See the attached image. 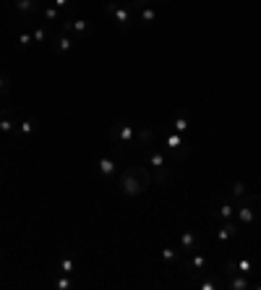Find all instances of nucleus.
<instances>
[{"label": "nucleus", "mask_w": 261, "mask_h": 290, "mask_svg": "<svg viewBox=\"0 0 261 290\" xmlns=\"http://www.w3.org/2000/svg\"><path fill=\"white\" fill-rule=\"evenodd\" d=\"M151 186V173L149 167H128L120 175V194L125 199H136Z\"/></svg>", "instance_id": "f257e3e1"}, {"label": "nucleus", "mask_w": 261, "mask_h": 290, "mask_svg": "<svg viewBox=\"0 0 261 290\" xmlns=\"http://www.w3.org/2000/svg\"><path fill=\"white\" fill-rule=\"evenodd\" d=\"M256 217H261V194H246L235 204V222L241 228H251Z\"/></svg>", "instance_id": "f03ea898"}, {"label": "nucleus", "mask_w": 261, "mask_h": 290, "mask_svg": "<svg viewBox=\"0 0 261 290\" xmlns=\"http://www.w3.org/2000/svg\"><path fill=\"white\" fill-rule=\"evenodd\" d=\"M144 162L154 170L157 175V183H167L170 178V154L162 152V149H154V147H144Z\"/></svg>", "instance_id": "7ed1b4c3"}, {"label": "nucleus", "mask_w": 261, "mask_h": 290, "mask_svg": "<svg viewBox=\"0 0 261 290\" xmlns=\"http://www.w3.org/2000/svg\"><path fill=\"white\" fill-rule=\"evenodd\" d=\"M134 139H136V128H134V123L125 120V118L113 120V126H110V141L115 144L118 152H123L128 144H134Z\"/></svg>", "instance_id": "20e7f679"}, {"label": "nucleus", "mask_w": 261, "mask_h": 290, "mask_svg": "<svg viewBox=\"0 0 261 290\" xmlns=\"http://www.w3.org/2000/svg\"><path fill=\"white\" fill-rule=\"evenodd\" d=\"M105 13L115 21V27L120 32H125L130 24H134V8L128 3H120V0H110V3L105 6Z\"/></svg>", "instance_id": "39448f33"}, {"label": "nucleus", "mask_w": 261, "mask_h": 290, "mask_svg": "<svg viewBox=\"0 0 261 290\" xmlns=\"http://www.w3.org/2000/svg\"><path fill=\"white\" fill-rule=\"evenodd\" d=\"M183 272H186L191 280H196V277L206 275V272H209V256H206V254H201V251L188 254V256L183 259Z\"/></svg>", "instance_id": "423d86ee"}, {"label": "nucleus", "mask_w": 261, "mask_h": 290, "mask_svg": "<svg viewBox=\"0 0 261 290\" xmlns=\"http://www.w3.org/2000/svg\"><path fill=\"white\" fill-rule=\"evenodd\" d=\"M162 147H165L167 154H172V157H178V160H186L188 152H191L188 149L191 147L188 144V136H183V133H178V131H170L167 136H165V144Z\"/></svg>", "instance_id": "0eeeda50"}, {"label": "nucleus", "mask_w": 261, "mask_h": 290, "mask_svg": "<svg viewBox=\"0 0 261 290\" xmlns=\"http://www.w3.org/2000/svg\"><path fill=\"white\" fill-rule=\"evenodd\" d=\"M209 214L214 217V222L235 220V202H230L227 196H214L209 204Z\"/></svg>", "instance_id": "6e6552de"}, {"label": "nucleus", "mask_w": 261, "mask_h": 290, "mask_svg": "<svg viewBox=\"0 0 261 290\" xmlns=\"http://www.w3.org/2000/svg\"><path fill=\"white\" fill-rule=\"evenodd\" d=\"M225 275L230 277V275H253L256 272V261L253 259H248V256H235V259H225Z\"/></svg>", "instance_id": "1a4fd4ad"}, {"label": "nucleus", "mask_w": 261, "mask_h": 290, "mask_svg": "<svg viewBox=\"0 0 261 290\" xmlns=\"http://www.w3.org/2000/svg\"><path fill=\"white\" fill-rule=\"evenodd\" d=\"M217 225L220 228L214 230V235H217V243H220V246H227V243L235 240L238 235H241V230H243L235 220H225V222H217Z\"/></svg>", "instance_id": "9d476101"}, {"label": "nucleus", "mask_w": 261, "mask_h": 290, "mask_svg": "<svg viewBox=\"0 0 261 290\" xmlns=\"http://www.w3.org/2000/svg\"><path fill=\"white\" fill-rule=\"evenodd\" d=\"M60 32L71 34L73 39H81V37H86L92 32V24L84 21V18H65V21H60Z\"/></svg>", "instance_id": "9b49d317"}, {"label": "nucleus", "mask_w": 261, "mask_h": 290, "mask_svg": "<svg viewBox=\"0 0 261 290\" xmlns=\"http://www.w3.org/2000/svg\"><path fill=\"white\" fill-rule=\"evenodd\" d=\"M180 254L183 256H188V254H193V251H201V235L196 233V230H183L180 233Z\"/></svg>", "instance_id": "f8f14e48"}, {"label": "nucleus", "mask_w": 261, "mask_h": 290, "mask_svg": "<svg viewBox=\"0 0 261 290\" xmlns=\"http://www.w3.org/2000/svg\"><path fill=\"white\" fill-rule=\"evenodd\" d=\"M50 47H53L58 55H68V53L76 47V39H73L71 34H65V32H58V34L53 37V42H50Z\"/></svg>", "instance_id": "ddd939ff"}, {"label": "nucleus", "mask_w": 261, "mask_h": 290, "mask_svg": "<svg viewBox=\"0 0 261 290\" xmlns=\"http://www.w3.org/2000/svg\"><path fill=\"white\" fill-rule=\"evenodd\" d=\"M170 126H172V131L183 133V136H188V133H191V128H193V123H191V118H188V113H186V110H178V113L172 115Z\"/></svg>", "instance_id": "4468645a"}, {"label": "nucleus", "mask_w": 261, "mask_h": 290, "mask_svg": "<svg viewBox=\"0 0 261 290\" xmlns=\"http://www.w3.org/2000/svg\"><path fill=\"white\" fill-rule=\"evenodd\" d=\"M13 6H16L18 13H24L27 18H32L42 8V0H13Z\"/></svg>", "instance_id": "2eb2a0df"}, {"label": "nucleus", "mask_w": 261, "mask_h": 290, "mask_svg": "<svg viewBox=\"0 0 261 290\" xmlns=\"http://www.w3.org/2000/svg\"><path fill=\"white\" fill-rule=\"evenodd\" d=\"M225 285L230 290H248V287H253V280H248V275H230V280Z\"/></svg>", "instance_id": "dca6fc26"}, {"label": "nucleus", "mask_w": 261, "mask_h": 290, "mask_svg": "<svg viewBox=\"0 0 261 290\" xmlns=\"http://www.w3.org/2000/svg\"><path fill=\"white\" fill-rule=\"evenodd\" d=\"M55 272L73 275V272H76V256H73V254H65V256H60V261H58V267H55Z\"/></svg>", "instance_id": "f3484780"}, {"label": "nucleus", "mask_w": 261, "mask_h": 290, "mask_svg": "<svg viewBox=\"0 0 261 290\" xmlns=\"http://www.w3.org/2000/svg\"><path fill=\"white\" fill-rule=\"evenodd\" d=\"M97 170H99V175L105 178H113V173H115V160H110V157H99L97 160Z\"/></svg>", "instance_id": "a211bd4d"}, {"label": "nucleus", "mask_w": 261, "mask_h": 290, "mask_svg": "<svg viewBox=\"0 0 261 290\" xmlns=\"http://www.w3.org/2000/svg\"><path fill=\"white\" fill-rule=\"evenodd\" d=\"M16 131H18V136H21V139H29L32 133L37 131V120H34V118H24V120L16 126Z\"/></svg>", "instance_id": "6ab92c4d"}, {"label": "nucleus", "mask_w": 261, "mask_h": 290, "mask_svg": "<svg viewBox=\"0 0 261 290\" xmlns=\"http://www.w3.org/2000/svg\"><path fill=\"white\" fill-rule=\"evenodd\" d=\"M246 196V183L243 181H235L232 186H230V194H227V199H230V202H241V199Z\"/></svg>", "instance_id": "aec40b11"}, {"label": "nucleus", "mask_w": 261, "mask_h": 290, "mask_svg": "<svg viewBox=\"0 0 261 290\" xmlns=\"http://www.w3.org/2000/svg\"><path fill=\"white\" fill-rule=\"evenodd\" d=\"M139 18H141V24H144V27H151V24L157 21V11L151 8V6H144V8L139 11Z\"/></svg>", "instance_id": "412c9836"}, {"label": "nucleus", "mask_w": 261, "mask_h": 290, "mask_svg": "<svg viewBox=\"0 0 261 290\" xmlns=\"http://www.w3.org/2000/svg\"><path fill=\"white\" fill-rule=\"evenodd\" d=\"M32 37H34V44H45V42H47V37H50V29H47L45 24H34Z\"/></svg>", "instance_id": "4be33fe9"}, {"label": "nucleus", "mask_w": 261, "mask_h": 290, "mask_svg": "<svg viewBox=\"0 0 261 290\" xmlns=\"http://www.w3.org/2000/svg\"><path fill=\"white\" fill-rule=\"evenodd\" d=\"M160 256H162V261H165V264H175V261H178V259L183 256V254H180V249H172V246H165Z\"/></svg>", "instance_id": "5701e85b"}, {"label": "nucleus", "mask_w": 261, "mask_h": 290, "mask_svg": "<svg viewBox=\"0 0 261 290\" xmlns=\"http://www.w3.org/2000/svg\"><path fill=\"white\" fill-rule=\"evenodd\" d=\"M53 285H55L58 290H71V287H73V280H71V275L55 272V280H53Z\"/></svg>", "instance_id": "b1692460"}, {"label": "nucleus", "mask_w": 261, "mask_h": 290, "mask_svg": "<svg viewBox=\"0 0 261 290\" xmlns=\"http://www.w3.org/2000/svg\"><path fill=\"white\" fill-rule=\"evenodd\" d=\"M42 13H45V18H47V21H58V24H60V16H63V11H60V8H55L53 3H47L45 8H42Z\"/></svg>", "instance_id": "393cba45"}, {"label": "nucleus", "mask_w": 261, "mask_h": 290, "mask_svg": "<svg viewBox=\"0 0 261 290\" xmlns=\"http://www.w3.org/2000/svg\"><path fill=\"white\" fill-rule=\"evenodd\" d=\"M13 131H16V123L11 120L8 113H3V115H0V133H6V136H8V133H13Z\"/></svg>", "instance_id": "a878e982"}, {"label": "nucleus", "mask_w": 261, "mask_h": 290, "mask_svg": "<svg viewBox=\"0 0 261 290\" xmlns=\"http://www.w3.org/2000/svg\"><path fill=\"white\" fill-rule=\"evenodd\" d=\"M11 94V76L8 74H0V100Z\"/></svg>", "instance_id": "bb28decb"}, {"label": "nucleus", "mask_w": 261, "mask_h": 290, "mask_svg": "<svg viewBox=\"0 0 261 290\" xmlns=\"http://www.w3.org/2000/svg\"><path fill=\"white\" fill-rule=\"evenodd\" d=\"M34 44V37L29 32H18V47H32Z\"/></svg>", "instance_id": "cd10ccee"}, {"label": "nucleus", "mask_w": 261, "mask_h": 290, "mask_svg": "<svg viewBox=\"0 0 261 290\" xmlns=\"http://www.w3.org/2000/svg\"><path fill=\"white\" fill-rule=\"evenodd\" d=\"M50 3H53L55 8H60L63 13H68V11L73 8V3H71V0H50Z\"/></svg>", "instance_id": "c85d7f7f"}, {"label": "nucleus", "mask_w": 261, "mask_h": 290, "mask_svg": "<svg viewBox=\"0 0 261 290\" xmlns=\"http://www.w3.org/2000/svg\"><path fill=\"white\" fill-rule=\"evenodd\" d=\"M149 139H151V128H141V131H139V141H141V147H149Z\"/></svg>", "instance_id": "c756f323"}, {"label": "nucleus", "mask_w": 261, "mask_h": 290, "mask_svg": "<svg viewBox=\"0 0 261 290\" xmlns=\"http://www.w3.org/2000/svg\"><path fill=\"white\" fill-rule=\"evenodd\" d=\"M151 3H167V0H151Z\"/></svg>", "instance_id": "7c9ffc66"}, {"label": "nucleus", "mask_w": 261, "mask_h": 290, "mask_svg": "<svg viewBox=\"0 0 261 290\" xmlns=\"http://www.w3.org/2000/svg\"><path fill=\"white\" fill-rule=\"evenodd\" d=\"M0 261H3V251H0Z\"/></svg>", "instance_id": "2f4dec72"}]
</instances>
